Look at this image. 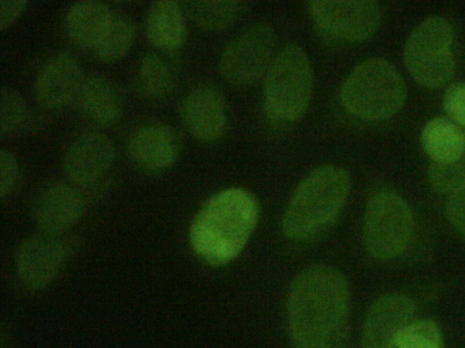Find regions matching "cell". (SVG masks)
<instances>
[{
	"instance_id": "9",
	"label": "cell",
	"mask_w": 465,
	"mask_h": 348,
	"mask_svg": "<svg viewBox=\"0 0 465 348\" xmlns=\"http://www.w3.org/2000/svg\"><path fill=\"white\" fill-rule=\"evenodd\" d=\"M310 12L319 27L350 42L371 37L378 28L381 10L375 1H313Z\"/></svg>"
},
{
	"instance_id": "11",
	"label": "cell",
	"mask_w": 465,
	"mask_h": 348,
	"mask_svg": "<svg viewBox=\"0 0 465 348\" xmlns=\"http://www.w3.org/2000/svg\"><path fill=\"white\" fill-rule=\"evenodd\" d=\"M114 148L110 139L96 131L75 139L63 159L66 178L77 186H89L98 181L111 168Z\"/></svg>"
},
{
	"instance_id": "26",
	"label": "cell",
	"mask_w": 465,
	"mask_h": 348,
	"mask_svg": "<svg viewBox=\"0 0 465 348\" xmlns=\"http://www.w3.org/2000/svg\"><path fill=\"white\" fill-rule=\"evenodd\" d=\"M26 114V102L23 95L14 88L1 90L0 132L2 135L15 130Z\"/></svg>"
},
{
	"instance_id": "20",
	"label": "cell",
	"mask_w": 465,
	"mask_h": 348,
	"mask_svg": "<svg viewBox=\"0 0 465 348\" xmlns=\"http://www.w3.org/2000/svg\"><path fill=\"white\" fill-rule=\"evenodd\" d=\"M146 34L155 47L173 51L181 46L185 35L183 15L174 1L155 2L147 15Z\"/></svg>"
},
{
	"instance_id": "19",
	"label": "cell",
	"mask_w": 465,
	"mask_h": 348,
	"mask_svg": "<svg viewBox=\"0 0 465 348\" xmlns=\"http://www.w3.org/2000/svg\"><path fill=\"white\" fill-rule=\"evenodd\" d=\"M420 141L430 162L447 164L463 152L465 130L450 119L436 117L423 127Z\"/></svg>"
},
{
	"instance_id": "5",
	"label": "cell",
	"mask_w": 465,
	"mask_h": 348,
	"mask_svg": "<svg viewBox=\"0 0 465 348\" xmlns=\"http://www.w3.org/2000/svg\"><path fill=\"white\" fill-rule=\"evenodd\" d=\"M452 41V26L441 16L428 17L411 32L403 59L410 74L420 85L434 89L450 80L455 69Z\"/></svg>"
},
{
	"instance_id": "16",
	"label": "cell",
	"mask_w": 465,
	"mask_h": 348,
	"mask_svg": "<svg viewBox=\"0 0 465 348\" xmlns=\"http://www.w3.org/2000/svg\"><path fill=\"white\" fill-rule=\"evenodd\" d=\"M84 202L74 188L56 183L44 189L35 205L36 222L45 233L59 235L79 219Z\"/></svg>"
},
{
	"instance_id": "6",
	"label": "cell",
	"mask_w": 465,
	"mask_h": 348,
	"mask_svg": "<svg viewBox=\"0 0 465 348\" xmlns=\"http://www.w3.org/2000/svg\"><path fill=\"white\" fill-rule=\"evenodd\" d=\"M312 70L306 53L290 44L273 59L264 81L270 111L283 121H295L307 110L312 92Z\"/></svg>"
},
{
	"instance_id": "1",
	"label": "cell",
	"mask_w": 465,
	"mask_h": 348,
	"mask_svg": "<svg viewBox=\"0 0 465 348\" xmlns=\"http://www.w3.org/2000/svg\"><path fill=\"white\" fill-rule=\"evenodd\" d=\"M349 285L343 275L327 266L301 272L288 296L289 328L295 348H345Z\"/></svg>"
},
{
	"instance_id": "28",
	"label": "cell",
	"mask_w": 465,
	"mask_h": 348,
	"mask_svg": "<svg viewBox=\"0 0 465 348\" xmlns=\"http://www.w3.org/2000/svg\"><path fill=\"white\" fill-rule=\"evenodd\" d=\"M18 164L15 157L7 150L0 151V192L6 196L12 189L17 177Z\"/></svg>"
},
{
	"instance_id": "2",
	"label": "cell",
	"mask_w": 465,
	"mask_h": 348,
	"mask_svg": "<svg viewBox=\"0 0 465 348\" xmlns=\"http://www.w3.org/2000/svg\"><path fill=\"white\" fill-rule=\"evenodd\" d=\"M259 218L256 198L241 188L222 190L202 206L190 227L193 252L205 263L223 266L245 246Z\"/></svg>"
},
{
	"instance_id": "23",
	"label": "cell",
	"mask_w": 465,
	"mask_h": 348,
	"mask_svg": "<svg viewBox=\"0 0 465 348\" xmlns=\"http://www.w3.org/2000/svg\"><path fill=\"white\" fill-rule=\"evenodd\" d=\"M134 40L133 24L124 18H114L104 37L94 47L102 62H114L123 57Z\"/></svg>"
},
{
	"instance_id": "30",
	"label": "cell",
	"mask_w": 465,
	"mask_h": 348,
	"mask_svg": "<svg viewBox=\"0 0 465 348\" xmlns=\"http://www.w3.org/2000/svg\"><path fill=\"white\" fill-rule=\"evenodd\" d=\"M26 1H0V28L4 30L12 24L26 6Z\"/></svg>"
},
{
	"instance_id": "21",
	"label": "cell",
	"mask_w": 465,
	"mask_h": 348,
	"mask_svg": "<svg viewBox=\"0 0 465 348\" xmlns=\"http://www.w3.org/2000/svg\"><path fill=\"white\" fill-rule=\"evenodd\" d=\"M137 86L147 99L161 100L167 96L173 86V72L167 62L157 53H148L141 61Z\"/></svg>"
},
{
	"instance_id": "15",
	"label": "cell",
	"mask_w": 465,
	"mask_h": 348,
	"mask_svg": "<svg viewBox=\"0 0 465 348\" xmlns=\"http://www.w3.org/2000/svg\"><path fill=\"white\" fill-rule=\"evenodd\" d=\"M180 113L187 130L200 141H213L224 131L223 102L213 88L199 87L191 91L181 102Z\"/></svg>"
},
{
	"instance_id": "18",
	"label": "cell",
	"mask_w": 465,
	"mask_h": 348,
	"mask_svg": "<svg viewBox=\"0 0 465 348\" xmlns=\"http://www.w3.org/2000/svg\"><path fill=\"white\" fill-rule=\"evenodd\" d=\"M114 17L110 9L98 1L74 3L66 15L71 39L84 47H95L104 37Z\"/></svg>"
},
{
	"instance_id": "12",
	"label": "cell",
	"mask_w": 465,
	"mask_h": 348,
	"mask_svg": "<svg viewBox=\"0 0 465 348\" xmlns=\"http://www.w3.org/2000/svg\"><path fill=\"white\" fill-rule=\"evenodd\" d=\"M181 137L164 123L143 125L132 133L127 143L133 161L149 172L169 169L181 151Z\"/></svg>"
},
{
	"instance_id": "22",
	"label": "cell",
	"mask_w": 465,
	"mask_h": 348,
	"mask_svg": "<svg viewBox=\"0 0 465 348\" xmlns=\"http://www.w3.org/2000/svg\"><path fill=\"white\" fill-rule=\"evenodd\" d=\"M186 5L193 23L207 30H218L227 26L240 9V3L236 1H193Z\"/></svg>"
},
{
	"instance_id": "24",
	"label": "cell",
	"mask_w": 465,
	"mask_h": 348,
	"mask_svg": "<svg viewBox=\"0 0 465 348\" xmlns=\"http://www.w3.org/2000/svg\"><path fill=\"white\" fill-rule=\"evenodd\" d=\"M388 348H442L441 334L431 320L409 323L398 332Z\"/></svg>"
},
{
	"instance_id": "17",
	"label": "cell",
	"mask_w": 465,
	"mask_h": 348,
	"mask_svg": "<svg viewBox=\"0 0 465 348\" xmlns=\"http://www.w3.org/2000/svg\"><path fill=\"white\" fill-rule=\"evenodd\" d=\"M78 98L82 112L87 120L102 127L115 123L124 107L122 89L113 80L104 76L85 79Z\"/></svg>"
},
{
	"instance_id": "3",
	"label": "cell",
	"mask_w": 465,
	"mask_h": 348,
	"mask_svg": "<svg viewBox=\"0 0 465 348\" xmlns=\"http://www.w3.org/2000/svg\"><path fill=\"white\" fill-rule=\"evenodd\" d=\"M350 189L348 173L323 165L301 182L286 208L282 229L293 240H308L327 229L344 205Z\"/></svg>"
},
{
	"instance_id": "4",
	"label": "cell",
	"mask_w": 465,
	"mask_h": 348,
	"mask_svg": "<svg viewBox=\"0 0 465 348\" xmlns=\"http://www.w3.org/2000/svg\"><path fill=\"white\" fill-rule=\"evenodd\" d=\"M406 95L401 74L381 58L368 59L358 64L345 79L341 91L346 110L369 121L393 116L403 106Z\"/></svg>"
},
{
	"instance_id": "29",
	"label": "cell",
	"mask_w": 465,
	"mask_h": 348,
	"mask_svg": "<svg viewBox=\"0 0 465 348\" xmlns=\"http://www.w3.org/2000/svg\"><path fill=\"white\" fill-rule=\"evenodd\" d=\"M446 211L451 224L465 237V186L450 193Z\"/></svg>"
},
{
	"instance_id": "7",
	"label": "cell",
	"mask_w": 465,
	"mask_h": 348,
	"mask_svg": "<svg viewBox=\"0 0 465 348\" xmlns=\"http://www.w3.org/2000/svg\"><path fill=\"white\" fill-rule=\"evenodd\" d=\"M412 215L398 195L381 191L369 200L363 223V240L368 252L379 259L401 254L412 232Z\"/></svg>"
},
{
	"instance_id": "10",
	"label": "cell",
	"mask_w": 465,
	"mask_h": 348,
	"mask_svg": "<svg viewBox=\"0 0 465 348\" xmlns=\"http://www.w3.org/2000/svg\"><path fill=\"white\" fill-rule=\"evenodd\" d=\"M68 254V243L58 235L45 233L26 239L16 255L21 279L30 287L46 285L59 272Z\"/></svg>"
},
{
	"instance_id": "8",
	"label": "cell",
	"mask_w": 465,
	"mask_h": 348,
	"mask_svg": "<svg viewBox=\"0 0 465 348\" xmlns=\"http://www.w3.org/2000/svg\"><path fill=\"white\" fill-rule=\"evenodd\" d=\"M275 34L271 26L260 23L232 40L220 59V72L234 84H247L260 78L272 63Z\"/></svg>"
},
{
	"instance_id": "13",
	"label": "cell",
	"mask_w": 465,
	"mask_h": 348,
	"mask_svg": "<svg viewBox=\"0 0 465 348\" xmlns=\"http://www.w3.org/2000/svg\"><path fill=\"white\" fill-rule=\"evenodd\" d=\"M79 63L71 56L57 54L40 70L35 82V97L47 109H57L78 96L84 82Z\"/></svg>"
},
{
	"instance_id": "27",
	"label": "cell",
	"mask_w": 465,
	"mask_h": 348,
	"mask_svg": "<svg viewBox=\"0 0 465 348\" xmlns=\"http://www.w3.org/2000/svg\"><path fill=\"white\" fill-rule=\"evenodd\" d=\"M442 106L450 120L465 130V82H453L447 88Z\"/></svg>"
},
{
	"instance_id": "25",
	"label": "cell",
	"mask_w": 465,
	"mask_h": 348,
	"mask_svg": "<svg viewBox=\"0 0 465 348\" xmlns=\"http://www.w3.org/2000/svg\"><path fill=\"white\" fill-rule=\"evenodd\" d=\"M428 179L433 188L443 193H451L464 187L465 149L461 155L450 163L430 162L428 169Z\"/></svg>"
},
{
	"instance_id": "14",
	"label": "cell",
	"mask_w": 465,
	"mask_h": 348,
	"mask_svg": "<svg viewBox=\"0 0 465 348\" xmlns=\"http://www.w3.org/2000/svg\"><path fill=\"white\" fill-rule=\"evenodd\" d=\"M413 313V302L404 295L391 294L378 299L367 314L361 348H388Z\"/></svg>"
}]
</instances>
